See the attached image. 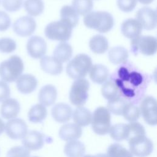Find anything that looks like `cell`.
Wrapping results in <instances>:
<instances>
[{
	"label": "cell",
	"instance_id": "7c38bea8",
	"mask_svg": "<svg viewBox=\"0 0 157 157\" xmlns=\"http://www.w3.org/2000/svg\"><path fill=\"white\" fill-rule=\"evenodd\" d=\"M136 18L145 29L151 30L156 26V12L149 7L140 9L136 14Z\"/></svg>",
	"mask_w": 157,
	"mask_h": 157
},
{
	"label": "cell",
	"instance_id": "f35d334b",
	"mask_svg": "<svg viewBox=\"0 0 157 157\" xmlns=\"http://www.w3.org/2000/svg\"><path fill=\"white\" fill-rule=\"evenodd\" d=\"M3 8L10 12L19 10L23 5V0H2Z\"/></svg>",
	"mask_w": 157,
	"mask_h": 157
},
{
	"label": "cell",
	"instance_id": "3957f363",
	"mask_svg": "<svg viewBox=\"0 0 157 157\" xmlns=\"http://www.w3.org/2000/svg\"><path fill=\"white\" fill-rule=\"evenodd\" d=\"M92 66L91 58L83 53L76 55L66 66L67 75L73 79L83 78L89 72Z\"/></svg>",
	"mask_w": 157,
	"mask_h": 157
},
{
	"label": "cell",
	"instance_id": "f6af8a7d",
	"mask_svg": "<svg viewBox=\"0 0 157 157\" xmlns=\"http://www.w3.org/2000/svg\"><path fill=\"white\" fill-rule=\"evenodd\" d=\"M137 1L142 4H149L151 3L154 0H137Z\"/></svg>",
	"mask_w": 157,
	"mask_h": 157
},
{
	"label": "cell",
	"instance_id": "9c48e42d",
	"mask_svg": "<svg viewBox=\"0 0 157 157\" xmlns=\"http://www.w3.org/2000/svg\"><path fill=\"white\" fill-rule=\"evenodd\" d=\"M140 112L147 124L151 126L156 124V101L153 97L147 96L142 100Z\"/></svg>",
	"mask_w": 157,
	"mask_h": 157
},
{
	"label": "cell",
	"instance_id": "44dd1931",
	"mask_svg": "<svg viewBox=\"0 0 157 157\" xmlns=\"http://www.w3.org/2000/svg\"><path fill=\"white\" fill-rule=\"evenodd\" d=\"M56 89L52 85H46L42 87L38 94V99L40 104L45 107L53 104L56 99Z\"/></svg>",
	"mask_w": 157,
	"mask_h": 157
},
{
	"label": "cell",
	"instance_id": "4dcf8cb0",
	"mask_svg": "<svg viewBox=\"0 0 157 157\" xmlns=\"http://www.w3.org/2000/svg\"><path fill=\"white\" fill-rule=\"evenodd\" d=\"M24 7L30 16L36 17L43 12L44 4L42 0H25Z\"/></svg>",
	"mask_w": 157,
	"mask_h": 157
},
{
	"label": "cell",
	"instance_id": "52a82bcc",
	"mask_svg": "<svg viewBox=\"0 0 157 157\" xmlns=\"http://www.w3.org/2000/svg\"><path fill=\"white\" fill-rule=\"evenodd\" d=\"M89 82L85 78L76 79L72 83L70 92L71 102L77 107H82L85 104L88 97Z\"/></svg>",
	"mask_w": 157,
	"mask_h": 157
},
{
	"label": "cell",
	"instance_id": "ab89813d",
	"mask_svg": "<svg viewBox=\"0 0 157 157\" xmlns=\"http://www.w3.org/2000/svg\"><path fill=\"white\" fill-rule=\"evenodd\" d=\"M117 6L123 12H130L136 6L137 0H117Z\"/></svg>",
	"mask_w": 157,
	"mask_h": 157
},
{
	"label": "cell",
	"instance_id": "e0dca14e",
	"mask_svg": "<svg viewBox=\"0 0 157 157\" xmlns=\"http://www.w3.org/2000/svg\"><path fill=\"white\" fill-rule=\"evenodd\" d=\"M42 69L46 73L51 75H58L63 71L62 63L54 56H44L40 61Z\"/></svg>",
	"mask_w": 157,
	"mask_h": 157
},
{
	"label": "cell",
	"instance_id": "1f68e13d",
	"mask_svg": "<svg viewBox=\"0 0 157 157\" xmlns=\"http://www.w3.org/2000/svg\"><path fill=\"white\" fill-rule=\"evenodd\" d=\"M61 20L69 23L72 28H74L78 21V15L71 6H64L60 10Z\"/></svg>",
	"mask_w": 157,
	"mask_h": 157
},
{
	"label": "cell",
	"instance_id": "30bf717a",
	"mask_svg": "<svg viewBox=\"0 0 157 157\" xmlns=\"http://www.w3.org/2000/svg\"><path fill=\"white\" fill-rule=\"evenodd\" d=\"M36 23L31 16H23L17 19L13 24V30L21 37L30 36L36 30Z\"/></svg>",
	"mask_w": 157,
	"mask_h": 157
},
{
	"label": "cell",
	"instance_id": "cb8c5ba5",
	"mask_svg": "<svg viewBox=\"0 0 157 157\" xmlns=\"http://www.w3.org/2000/svg\"><path fill=\"white\" fill-rule=\"evenodd\" d=\"M64 152L67 157H82L85 152V147L77 140L68 141L64 145Z\"/></svg>",
	"mask_w": 157,
	"mask_h": 157
},
{
	"label": "cell",
	"instance_id": "bcb514c9",
	"mask_svg": "<svg viewBox=\"0 0 157 157\" xmlns=\"http://www.w3.org/2000/svg\"><path fill=\"white\" fill-rule=\"evenodd\" d=\"M96 157H109L106 154H102V153H99L98 155H95Z\"/></svg>",
	"mask_w": 157,
	"mask_h": 157
},
{
	"label": "cell",
	"instance_id": "ffe728a7",
	"mask_svg": "<svg viewBox=\"0 0 157 157\" xmlns=\"http://www.w3.org/2000/svg\"><path fill=\"white\" fill-rule=\"evenodd\" d=\"M52 115L54 120L58 123L67 122L72 115V108L64 103H58L52 109Z\"/></svg>",
	"mask_w": 157,
	"mask_h": 157
},
{
	"label": "cell",
	"instance_id": "603a6c76",
	"mask_svg": "<svg viewBox=\"0 0 157 157\" xmlns=\"http://www.w3.org/2000/svg\"><path fill=\"white\" fill-rule=\"evenodd\" d=\"M73 120L79 126H88L91 122V112L85 107H78L72 112Z\"/></svg>",
	"mask_w": 157,
	"mask_h": 157
},
{
	"label": "cell",
	"instance_id": "b9f144b4",
	"mask_svg": "<svg viewBox=\"0 0 157 157\" xmlns=\"http://www.w3.org/2000/svg\"><path fill=\"white\" fill-rule=\"evenodd\" d=\"M10 25L11 20L9 15L6 12L0 10V31H6Z\"/></svg>",
	"mask_w": 157,
	"mask_h": 157
},
{
	"label": "cell",
	"instance_id": "8d00e7d4",
	"mask_svg": "<svg viewBox=\"0 0 157 157\" xmlns=\"http://www.w3.org/2000/svg\"><path fill=\"white\" fill-rule=\"evenodd\" d=\"M17 48L15 41L10 37L0 38V52L4 53H10Z\"/></svg>",
	"mask_w": 157,
	"mask_h": 157
},
{
	"label": "cell",
	"instance_id": "ba28073f",
	"mask_svg": "<svg viewBox=\"0 0 157 157\" xmlns=\"http://www.w3.org/2000/svg\"><path fill=\"white\" fill-rule=\"evenodd\" d=\"M132 48L146 56L153 55L157 49L156 39L151 36H139L132 39Z\"/></svg>",
	"mask_w": 157,
	"mask_h": 157
},
{
	"label": "cell",
	"instance_id": "d6986e66",
	"mask_svg": "<svg viewBox=\"0 0 157 157\" xmlns=\"http://www.w3.org/2000/svg\"><path fill=\"white\" fill-rule=\"evenodd\" d=\"M121 30L124 37L133 39L140 36L142 27L136 19L129 18L122 23Z\"/></svg>",
	"mask_w": 157,
	"mask_h": 157
},
{
	"label": "cell",
	"instance_id": "7dc6e473",
	"mask_svg": "<svg viewBox=\"0 0 157 157\" xmlns=\"http://www.w3.org/2000/svg\"><path fill=\"white\" fill-rule=\"evenodd\" d=\"M83 157H96V156H95V155L93 156L91 155H85Z\"/></svg>",
	"mask_w": 157,
	"mask_h": 157
},
{
	"label": "cell",
	"instance_id": "681fc988",
	"mask_svg": "<svg viewBox=\"0 0 157 157\" xmlns=\"http://www.w3.org/2000/svg\"><path fill=\"white\" fill-rule=\"evenodd\" d=\"M0 3H1V0H0Z\"/></svg>",
	"mask_w": 157,
	"mask_h": 157
},
{
	"label": "cell",
	"instance_id": "7bdbcfd3",
	"mask_svg": "<svg viewBox=\"0 0 157 157\" xmlns=\"http://www.w3.org/2000/svg\"><path fill=\"white\" fill-rule=\"evenodd\" d=\"M10 89L9 85L3 80H0V102L9 98Z\"/></svg>",
	"mask_w": 157,
	"mask_h": 157
},
{
	"label": "cell",
	"instance_id": "ee69618b",
	"mask_svg": "<svg viewBox=\"0 0 157 157\" xmlns=\"http://www.w3.org/2000/svg\"><path fill=\"white\" fill-rule=\"evenodd\" d=\"M5 129V124L4 121L0 118V135L4 132Z\"/></svg>",
	"mask_w": 157,
	"mask_h": 157
},
{
	"label": "cell",
	"instance_id": "6da1fadb",
	"mask_svg": "<svg viewBox=\"0 0 157 157\" xmlns=\"http://www.w3.org/2000/svg\"><path fill=\"white\" fill-rule=\"evenodd\" d=\"M85 25L100 33L109 32L114 25L112 15L107 12L94 11L86 14L83 18Z\"/></svg>",
	"mask_w": 157,
	"mask_h": 157
},
{
	"label": "cell",
	"instance_id": "4316f807",
	"mask_svg": "<svg viewBox=\"0 0 157 157\" xmlns=\"http://www.w3.org/2000/svg\"><path fill=\"white\" fill-rule=\"evenodd\" d=\"M72 55V48L65 42L59 43L53 51V56L62 63L68 61Z\"/></svg>",
	"mask_w": 157,
	"mask_h": 157
},
{
	"label": "cell",
	"instance_id": "c3c4849f",
	"mask_svg": "<svg viewBox=\"0 0 157 157\" xmlns=\"http://www.w3.org/2000/svg\"><path fill=\"white\" fill-rule=\"evenodd\" d=\"M32 157H39V156H32Z\"/></svg>",
	"mask_w": 157,
	"mask_h": 157
},
{
	"label": "cell",
	"instance_id": "484cf974",
	"mask_svg": "<svg viewBox=\"0 0 157 157\" xmlns=\"http://www.w3.org/2000/svg\"><path fill=\"white\" fill-rule=\"evenodd\" d=\"M110 137L115 141H122L128 139L129 136V128L128 124L118 123L111 126L109 130Z\"/></svg>",
	"mask_w": 157,
	"mask_h": 157
},
{
	"label": "cell",
	"instance_id": "5b68a950",
	"mask_svg": "<svg viewBox=\"0 0 157 157\" xmlns=\"http://www.w3.org/2000/svg\"><path fill=\"white\" fill-rule=\"evenodd\" d=\"M91 127L93 131L98 135H105L109 132L111 127L110 114L106 107H98L91 119Z\"/></svg>",
	"mask_w": 157,
	"mask_h": 157
},
{
	"label": "cell",
	"instance_id": "83f0119b",
	"mask_svg": "<svg viewBox=\"0 0 157 157\" xmlns=\"http://www.w3.org/2000/svg\"><path fill=\"white\" fill-rule=\"evenodd\" d=\"M128 55V50L124 47L121 46L112 48L108 53L109 61L114 64H118L126 62Z\"/></svg>",
	"mask_w": 157,
	"mask_h": 157
},
{
	"label": "cell",
	"instance_id": "4fadbf2b",
	"mask_svg": "<svg viewBox=\"0 0 157 157\" xmlns=\"http://www.w3.org/2000/svg\"><path fill=\"white\" fill-rule=\"evenodd\" d=\"M26 49L28 53L31 57L34 59L41 58L46 53L47 44L42 37L34 36L28 39Z\"/></svg>",
	"mask_w": 157,
	"mask_h": 157
},
{
	"label": "cell",
	"instance_id": "5bb4252c",
	"mask_svg": "<svg viewBox=\"0 0 157 157\" xmlns=\"http://www.w3.org/2000/svg\"><path fill=\"white\" fill-rule=\"evenodd\" d=\"M22 144L29 151L38 150L44 146V136L39 131H30L23 138Z\"/></svg>",
	"mask_w": 157,
	"mask_h": 157
},
{
	"label": "cell",
	"instance_id": "60d3db41",
	"mask_svg": "<svg viewBox=\"0 0 157 157\" xmlns=\"http://www.w3.org/2000/svg\"><path fill=\"white\" fill-rule=\"evenodd\" d=\"M129 128V136L128 139L134 136L143 134L145 135V131L144 126L138 122H131L128 124Z\"/></svg>",
	"mask_w": 157,
	"mask_h": 157
},
{
	"label": "cell",
	"instance_id": "8fae6325",
	"mask_svg": "<svg viewBox=\"0 0 157 157\" xmlns=\"http://www.w3.org/2000/svg\"><path fill=\"white\" fill-rule=\"evenodd\" d=\"M6 133L10 139L17 140L23 138L28 132V126L25 121L20 118H12L5 125Z\"/></svg>",
	"mask_w": 157,
	"mask_h": 157
},
{
	"label": "cell",
	"instance_id": "e575fe53",
	"mask_svg": "<svg viewBox=\"0 0 157 157\" xmlns=\"http://www.w3.org/2000/svg\"><path fill=\"white\" fill-rule=\"evenodd\" d=\"M139 109L132 103H127L123 110L122 115L130 123L136 121L140 116Z\"/></svg>",
	"mask_w": 157,
	"mask_h": 157
},
{
	"label": "cell",
	"instance_id": "2e32d148",
	"mask_svg": "<svg viewBox=\"0 0 157 157\" xmlns=\"http://www.w3.org/2000/svg\"><path fill=\"white\" fill-rule=\"evenodd\" d=\"M20 110L18 101L14 98H8L2 102L1 105L0 113L4 119H12L17 117Z\"/></svg>",
	"mask_w": 157,
	"mask_h": 157
},
{
	"label": "cell",
	"instance_id": "d4e9b609",
	"mask_svg": "<svg viewBox=\"0 0 157 157\" xmlns=\"http://www.w3.org/2000/svg\"><path fill=\"white\" fill-rule=\"evenodd\" d=\"M91 50L96 54L105 53L109 48V42L105 37L98 34L93 36L89 42Z\"/></svg>",
	"mask_w": 157,
	"mask_h": 157
},
{
	"label": "cell",
	"instance_id": "7402d4cb",
	"mask_svg": "<svg viewBox=\"0 0 157 157\" xmlns=\"http://www.w3.org/2000/svg\"><path fill=\"white\" fill-rule=\"evenodd\" d=\"M89 72L90 77L91 80L98 84L104 83L109 77L108 69L101 64L91 66Z\"/></svg>",
	"mask_w": 157,
	"mask_h": 157
},
{
	"label": "cell",
	"instance_id": "7a4b0ae2",
	"mask_svg": "<svg viewBox=\"0 0 157 157\" xmlns=\"http://www.w3.org/2000/svg\"><path fill=\"white\" fill-rule=\"evenodd\" d=\"M23 70L24 64L21 58L12 55L0 63V77L6 82H13L21 75Z\"/></svg>",
	"mask_w": 157,
	"mask_h": 157
},
{
	"label": "cell",
	"instance_id": "ac0fdd59",
	"mask_svg": "<svg viewBox=\"0 0 157 157\" xmlns=\"http://www.w3.org/2000/svg\"><path fill=\"white\" fill-rule=\"evenodd\" d=\"M82 134V129L75 123H66L63 125L59 130V137L65 141L77 140Z\"/></svg>",
	"mask_w": 157,
	"mask_h": 157
},
{
	"label": "cell",
	"instance_id": "d6a6232c",
	"mask_svg": "<svg viewBox=\"0 0 157 157\" xmlns=\"http://www.w3.org/2000/svg\"><path fill=\"white\" fill-rule=\"evenodd\" d=\"M93 6L92 0H72V7L80 15H85L90 12Z\"/></svg>",
	"mask_w": 157,
	"mask_h": 157
},
{
	"label": "cell",
	"instance_id": "f546056e",
	"mask_svg": "<svg viewBox=\"0 0 157 157\" xmlns=\"http://www.w3.org/2000/svg\"><path fill=\"white\" fill-rule=\"evenodd\" d=\"M102 96L108 101L120 97V90L118 85L112 80L105 81L101 88Z\"/></svg>",
	"mask_w": 157,
	"mask_h": 157
},
{
	"label": "cell",
	"instance_id": "f1b7e54d",
	"mask_svg": "<svg viewBox=\"0 0 157 157\" xmlns=\"http://www.w3.org/2000/svg\"><path fill=\"white\" fill-rule=\"evenodd\" d=\"M47 111L45 106L40 104H37L29 109L28 117L29 121L34 123L42 121L47 117Z\"/></svg>",
	"mask_w": 157,
	"mask_h": 157
},
{
	"label": "cell",
	"instance_id": "836d02e7",
	"mask_svg": "<svg viewBox=\"0 0 157 157\" xmlns=\"http://www.w3.org/2000/svg\"><path fill=\"white\" fill-rule=\"evenodd\" d=\"M127 103L126 100L120 97H118L108 101L107 109L109 112H111L114 115H122L124 107Z\"/></svg>",
	"mask_w": 157,
	"mask_h": 157
},
{
	"label": "cell",
	"instance_id": "8992f818",
	"mask_svg": "<svg viewBox=\"0 0 157 157\" xmlns=\"http://www.w3.org/2000/svg\"><path fill=\"white\" fill-rule=\"evenodd\" d=\"M130 152L137 157H147L153 150L152 141L145 135L139 134L128 139Z\"/></svg>",
	"mask_w": 157,
	"mask_h": 157
},
{
	"label": "cell",
	"instance_id": "d590c367",
	"mask_svg": "<svg viewBox=\"0 0 157 157\" xmlns=\"http://www.w3.org/2000/svg\"><path fill=\"white\" fill-rule=\"evenodd\" d=\"M109 157H133L132 153L118 144L110 145L107 152Z\"/></svg>",
	"mask_w": 157,
	"mask_h": 157
},
{
	"label": "cell",
	"instance_id": "74e56055",
	"mask_svg": "<svg viewBox=\"0 0 157 157\" xmlns=\"http://www.w3.org/2000/svg\"><path fill=\"white\" fill-rule=\"evenodd\" d=\"M30 151L24 146H15L7 153V157H29Z\"/></svg>",
	"mask_w": 157,
	"mask_h": 157
},
{
	"label": "cell",
	"instance_id": "9a60e30c",
	"mask_svg": "<svg viewBox=\"0 0 157 157\" xmlns=\"http://www.w3.org/2000/svg\"><path fill=\"white\" fill-rule=\"evenodd\" d=\"M37 85L36 78L32 74L21 75L16 80L17 90L23 94H29L33 92Z\"/></svg>",
	"mask_w": 157,
	"mask_h": 157
},
{
	"label": "cell",
	"instance_id": "277c9868",
	"mask_svg": "<svg viewBox=\"0 0 157 157\" xmlns=\"http://www.w3.org/2000/svg\"><path fill=\"white\" fill-rule=\"evenodd\" d=\"M72 28L69 23L60 19L48 24L45 28L44 33L49 39L64 42L71 38Z\"/></svg>",
	"mask_w": 157,
	"mask_h": 157
}]
</instances>
